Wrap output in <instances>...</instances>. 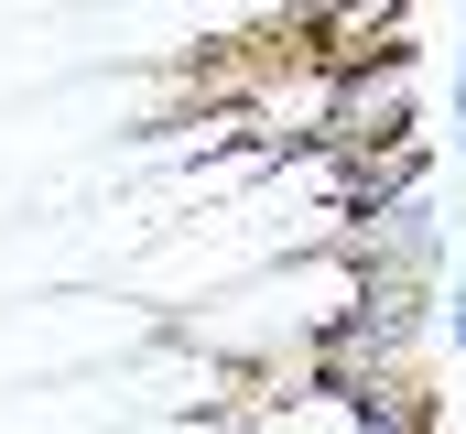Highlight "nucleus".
<instances>
[{"instance_id":"f257e3e1","label":"nucleus","mask_w":466,"mask_h":434,"mask_svg":"<svg viewBox=\"0 0 466 434\" xmlns=\"http://www.w3.org/2000/svg\"><path fill=\"white\" fill-rule=\"evenodd\" d=\"M445 336H456V347H466V294H445Z\"/></svg>"}]
</instances>
